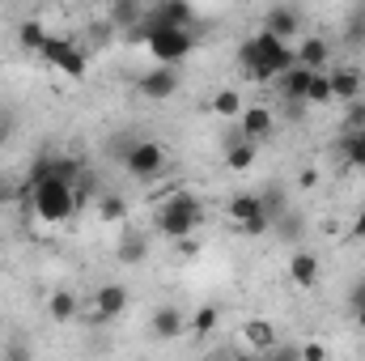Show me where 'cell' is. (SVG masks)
<instances>
[{
	"label": "cell",
	"mask_w": 365,
	"mask_h": 361,
	"mask_svg": "<svg viewBox=\"0 0 365 361\" xmlns=\"http://www.w3.org/2000/svg\"><path fill=\"white\" fill-rule=\"evenodd\" d=\"M293 64H297L293 60V47L284 39L268 34V30H259V34H251L242 43V73L251 81H280Z\"/></svg>",
	"instance_id": "1"
},
{
	"label": "cell",
	"mask_w": 365,
	"mask_h": 361,
	"mask_svg": "<svg viewBox=\"0 0 365 361\" xmlns=\"http://www.w3.org/2000/svg\"><path fill=\"white\" fill-rule=\"evenodd\" d=\"M30 213L43 225H64L77 213V187L68 179H51V175H34L30 179Z\"/></svg>",
	"instance_id": "2"
},
{
	"label": "cell",
	"mask_w": 365,
	"mask_h": 361,
	"mask_svg": "<svg viewBox=\"0 0 365 361\" xmlns=\"http://www.w3.org/2000/svg\"><path fill=\"white\" fill-rule=\"evenodd\" d=\"M200 217H204L200 200H195L191 191H175L170 200H162V204H158L153 225H158V234H166V238H191V234H195V225H200Z\"/></svg>",
	"instance_id": "3"
},
{
	"label": "cell",
	"mask_w": 365,
	"mask_h": 361,
	"mask_svg": "<svg viewBox=\"0 0 365 361\" xmlns=\"http://www.w3.org/2000/svg\"><path fill=\"white\" fill-rule=\"evenodd\" d=\"M119 158H123V171L140 183H153L166 175V149L158 141H145V136L140 141H119Z\"/></svg>",
	"instance_id": "4"
},
{
	"label": "cell",
	"mask_w": 365,
	"mask_h": 361,
	"mask_svg": "<svg viewBox=\"0 0 365 361\" xmlns=\"http://www.w3.org/2000/svg\"><path fill=\"white\" fill-rule=\"evenodd\" d=\"M145 47H149V60L158 68H175L191 56L195 34L191 30H145Z\"/></svg>",
	"instance_id": "5"
},
{
	"label": "cell",
	"mask_w": 365,
	"mask_h": 361,
	"mask_svg": "<svg viewBox=\"0 0 365 361\" xmlns=\"http://www.w3.org/2000/svg\"><path fill=\"white\" fill-rule=\"evenodd\" d=\"M43 60H47V68H60L64 77H86V51L77 47V43H68L64 34H51L47 43H43V51H38Z\"/></svg>",
	"instance_id": "6"
},
{
	"label": "cell",
	"mask_w": 365,
	"mask_h": 361,
	"mask_svg": "<svg viewBox=\"0 0 365 361\" xmlns=\"http://www.w3.org/2000/svg\"><path fill=\"white\" fill-rule=\"evenodd\" d=\"M230 217L238 221V230H242L247 238H259V234H268V225H272V217H268V208H264L259 195H234V200H230Z\"/></svg>",
	"instance_id": "7"
},
{
	"label": "cell",
	"mask_w": 365,
	"mask_h": 361,
	"mask_svg": "<svg viewBox=\"0 0 365 361\" xmlns=\"http://www.w3.org/2000/svg\"><path fill=\"white\" fill-rule=\"evenodd\" d=\"M272 128H276V115L264 106V102H247V111L238 115V136L242 141H268L272 136Z\"/></svg>",
	"instance_id": "8"
},
{
	"label": "cell",
	"mask_w": 365,
	"mask_h": 361,
	"mask_svg": "<svg viewBox=\"0 0 365 361\" xmlns=\"http://www.w3.org/2000/svg\"><path fill=\"white\" fill-rule=\"evenodd\" d=\"M293 60H297V68H310V73H327L331 64V47H327V39H319V34H302V43L293 47Z\"/></svg>",
	"instance_id": "9"
},
{
	"label": "cell",
	"mask_w": 365,
	"mask_h": 361,
	"mask_svg": "<svg viewBox=\"0 0 365 361\" xmlns=\"http://www.w3.org/2000/svg\"><path fill=\"white\" fill-rule=\"evenodd\" d=\"M128 302H132L128 285H119V280H106V285L93 293V315H98V319H119V315L128 310Z\"/></svg>",
	"instance_id": "10"
},
{
	"label": "cell",
	"mask_w": 365,
	"mask_h": 361,
	"mask_svg": "<svg viewBox=\"0 0 365 361\" xmlns=\"http://www.w3.org/2000/svg\"><path fill=\"white\" fill-rule=\"evenodd\" d=\"M149 332H153L158 340H182V332H187L182 306H158L153 319H149Z\"/></svg>",
	"instance_id": "11"
},
{
	"label": "cell",
	"mask_w": 365,
	"mask_h": 361,
	"mask_svg": "<svg viewBox=\"0 0 365 361\" xmlns=\"http://www.w3.org/2000/svg\"><path fill=\"white\" fill-rule=\"evenodd\" d=\"M140 93H145L149 102L175 98V93H179V73H175V68H149V73L140 77Z\"/></svg>",
	"instance_id": "12"
},
{
	"label": "cell",
	"mask_w": 365,
	"mask_h": 361,
	"mask_svg": "<svg viewBox=\"0 0 365 361\" xmlns=\"http://www.w3.org/2000/svg\"><path fill=\"white\" fill-rule=\"evenodd\" d=\"M284 272H289V280H293L297 289H314V285H319V276H323V264H319V255H314V251H293Z\"/></svg>",
	"instance_id": "13"
},
{
	"label": "cell",
	"mask_w": 365,
	"mask_h": 361,
	"mask_svg": "<svg viewBox=\"0 0 365 361\" xmlns=\"http://www.w3.org/2000/svg\"><path fill=\"white\" fill-rule=\"evenodd\" d=\"M327 81H331L336 102H357L361 98V73L357 68H327Z\"/></svg>",
	"instance_id": "14"
},
{
	"label": "cell",
	"mask_w": 365,
	"mask_h": 361,
	"mask_svg": "<svg viewBox=\"0 0 365 361\" xmlns=\"http://www.w3.org/2000/svg\"><path fill=\"white\" fill-rule=\"evenodd\" d=\"M242 340L255 349V353H272L276 345H280V336H276V327L268 323V319H247V327H242Z\"/></svg>",
	"instance_id": "15"
},
{
	"label": "cell",
	"mask_w": 365,
	"mask_h": 361,
	"mask_svg": "<svg viewBox=\"0 0 365 361\" xmlns=\"http://www.w3.org/2000/svg\"><path fill=\"white\" fill-rule=\"evenodd\" d=\"M264 30L289 43L293 34H302V13H297V9H272V13H268V21H264Z\"/></svg>",
	"instance_id": "16"
},
{
	"label": "cell",
	"mask_w": 365,
	"mask_h": 361,
	"mask_svg": "<svg viewBox=\"0 0 365 361\" xmlns=\"http://www.w3.org/2000/svg\"><path fill=\"white\" fill-rule=\"evenodd\" d=\"M310 77H314L310 68H297V64H293V68H289V73H284V77L276 81V86H280V93H284V102H306Z\"/></svg>",
	"instance_id": "17"
},
{
	"label": "cell",
	"mask_w": 365,
	"mask_h": 361,
	"mask_svg": "<svg viewBox=\"0 0 365 361\" xmlns=\"http://www.w3.org/2000/svg\"><path fill=\"white\" fill-rule=\"evenodd\" d=\"M225 166L230 171H251L255 166V145L242 141V136H230L225 141Z\"/></svg>",
	"instance_id": "18"
},
{
	"label": "cell",
	"mask_w": 365,
	"mask_h": 361,
	"mask_svg": "<svg viewBox=\"0 0 365 361\" xmlns=\"http://www.w3.org/2000/svg\"><path fill=\"white\" fill-rule=\"evenodd\" d=\"M77 310H81V302H77V293H73V289H56V293L47 298V315H51L56 323L77 319Z\"/></svg>",
	"instance_id": "19"
},
{
	"label": "cell",
	"mask_w": 365,
	"mask_h": 361,
	"mask_svg": "<svg viewBox=\"0 0 365 361\" xmlns=\"http://www.w3.org/2000/svg\"><path fill=\"white\" fill-rule=\"evenodd\" d=\"M149 255V238L145 234H128V238H119V247H115V260L119 264H140Z\"/></svg>",
	"instance_id": "20"
},
{
	"label": "cell",
	"mask_w": 365,
	"mask_h": 361,
	"mask_svg": "<svg viewBox=\"0 0 365 361\" xmlns=\"http://www.w3.org/2000/svg\"><path fill=\"white\" fill-rule=\"evenodd\" d=\"M340 153L353 171H365V132H344L340 136Z\"/></svg>",
	"instance_id": "21"
},
{
	"label": "cell",
	"mask_w": 365,
	"mask_h": 361,
	"mask_svg": "<svg viewBox=\"0 0 365 361\" xmlns=\"http://www.w3.org/2000/svg\"><path fill=\"white\" fill-rule=\"evenodd\" d=\"M212 111H217L221 119H238V115L247 111V102H242V93H238V90H217V98H212Z\"/></svg>",
	"instance_id": "22"
},
{
	"label": "cell",
	"mask_w": 365,
	"mask_h": 361,
	"mask_svg": "<svg viewBox=\"0 0 365 361\" xmlns=\"http://www.w3.org/2000/svg\"><path fill=\"white\" fill-rule=\"evenodd\" d=\"M306 102H310V106H327V102H336V98H331V81H327V73H314V77H310Z\"/></svg>",
	"instance_id": "23"
},
{
	"label": "cell",
	"mask_w": 365,
	"mask_h": 361,
	"mask_svg": "<svg viewBox=\"0 0 365 361\" xmlns=\"http://www.w3.org/2000/svg\"><path fill=\"white\" fill-rule=\"evenodd\" d=\"M17 39H21V47H30V51H43V43H47L51 34H47L38 21H26V26L17 30Z\"/></svg>",
	"instance_id": "24"
},
{
	"label": "cell",
	"mask_w": 365,
	"mask_h": 361,
	"mask_svg": "<svg viewBox=\"0 0 365 361\" xmlns=\"http://www.w3.org/2000/svg\"><path fill=\"white\" fill-rule=\"evenodd\" d=\"M0 361H34V349H30V340H26V336H13V340L0 349Z\"/></svg>",
	"instance_id": "25"
},
{
	"label": "cell",
	"mask_w": 365,
	"mask_h": 361,
	"mask_svg": "<svg viewBox=\"0 0 365 361\" xmlns=\"http://www.w3.org/2000/svg\"><path fill=\"white\" fill-rule=\"evenodd\" d=\"M195 336H208L212 327H217V306H200L195 315H191V323H187Z\"/></svg>",
	"instance_id": "26"
},
{
	"label": "cell",
	"mask_w": 365,
	"mask_h": 361,
	"mask_svg": "<svg viewBox=\"0 0 365 361\" xmlns=\"http://www.w3.org/2000/svg\"><path fill=\"white\" fill-rule=\"evenodd\" d=\"M98 204H102V208H98V213H102V221H119V217H123V213H128V208H123V200H119V195H102V200H98Z\"/></svg>",
	"instance_id": "27"
},
{
	"label": "cell",
	"mask_w": 365,
	"mask_h": 361,
	"mask_svg": "<svg viewBox=\"0 0 365 361\" xmlns=\"http://www.w3.org/2000/svg\"><path fill=\"white\" fill-rule=\"evenodd\" d=\"M268 361H302V349H297L293 340H280L272 353H268Z\"/></svg>",
	"instance_id": "28"
},
{
	"label": "cell",
	"mask_w": 365,
	"mask_h": 361,
	"mask_svg": "<svg viewBox=\"0 0 365 361\" xmlns=\"http://www.w3.org/2000/svg\"><path fill=\"white\" fill-rule=\"evenodd\" d=\"M297 349H302V361H327V345L323 340H306Z\"/></svg>",
	"instance_id": "29"
},
{
	"label": "cell",
	"mask_w": 365,
	"mask_h": 361,
	"mask_svg": "<svg viewBox=\"0 0 365 361\" xmlns=\"http://www.w3.org/2000/svg\"><path fill=\"white\" fill-rule=\"evenodd\" d=\"M349 306H353V315H357V310H365V280H357V285L349 289Z\"/></svg>",
	"instance_id": "30"
},
{
	"label": "cell",
	"mask_w": 365,
	"mask_h": 361,
	"mask_svg": "<svg viewBox=\"0 0 365 361\" xmlns=\"http://www.w3.org/2000/svg\"><path fill=\"white\" fill-rule=\"evenodd\" d=\"M9 136H13V115H9V111H0V145H4Z\"/></svg>",
	"instance_id": "31"
},
{
	"label": "cell",
	"mask_w": 365,
	"mask_h": 361,
	"mask_svg": "<svg viewBox=\"0 0 365 361\" xmlns=\"http://www.w3.org/2000/svg\"><path fill=\"white\" fill-rule=\"evenodd\" d=\"M353 323H357V332L365 336V310H357V315H353Z\"/></svg>",
	"instance_id": "32"
},
{
	"label": "cell",
	"mask_w": 365,
	"mask_h": 361,
	"mask_svg": "<svg viewBox=\"0 0 365 361\" xmlns=\"http://www.w3.org/2000/svg\"><path fill=\"white\" fill-rule=\"evenodd\" d=\"M238 361H268L264 353H247V357H238Z\"/></svg>",
	"instance_id": "33"
},
{
	"label": "cell",
	"mask_w": 365,
	"mask_h": 361,
	"mask_svg": "<svg viewBox=\"0 0 365 361\" xmlns=\"http://www.w3.org/2000/svg\"><path fill=\"white\" fill-rule=\"evenodd\" d=\"M361 234H365V217L357 221V230H353V238H361Z\"/></svg>",
	"instance_id": "34"
}]
</instances>
